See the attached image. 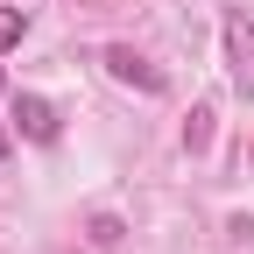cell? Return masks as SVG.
<instances>
[{"label":"cell","instance_id":"6da1fadb","mask_svg":"<svg viewBox=\"0 0 254 254\" xmlns=\"http://www.w3.org/2000/svg\"><path fill=\"white\" fill-rule=\"evenodd\" d=\"M226 78L240 99H254V21L247 14H226Z\"/></svg>","mask_w":254,"mask_h":254},{"label":"cell","instance_id":"7a4b0ae2","mask_svg":"<svg viewBox=\"0 0 254 254\" xmlns=\"http://www.w3.org/2000/svg\"><path fill=\"white\" fill-rule=\"evenodd\" d=\"M106 71H113L120 85H134V92H163V85H170V78L155 71L141 50H127V43H113V50H106Z\"/></svg>","mask_w":254,"mask_h":254},{"label":"cell","instance_id":"3957f363","mask_svg":"<svg viewBox=\"0 0 254 254\" xmlns=\"http://www.w3.org/2000/svg\"><path fill=\"white\" fill-rule=\"evenodd\" d=\"M14 127L28 141H57V106L43 99V92H14Z\"/></svg>","mask_w":254,"mask_h":254},{"label":"cell","instance_id":"277c9868","mask_svg":"<svg viewBox=\"0 0 254 254\" xmlns=\"http://www.w3.org/2000/svg\"><path fill=\"white\" fill-rule=\"evenodd\" d=\"M85 233H92V247H99V254H120V240H127V226H120L113 212H92V219H85Z\"/></svg>","mask_w":254,"mask_h":254},{"label":"cell","instance_id":"5b68a950","mask_svg":"<svg viewBox=\"0 0 254 254\" xmlns=\"http://www.w3.org/2000/svg\"><path fill=\"white\" fill-rule=\"evenodd\" d=\"M184 148H190V155L212 148V106H190V120H184Z\"/></svg>","mask_w":254,"mask_h":254},{"label":"cell","instance_id":"8992f818","mask_svg":"<svg viewBox=\"0 0 254 254\" xmlns=\"http://www.w3.org/2000/svg\"><path fill=\"white\" fill-rule=\"evenodd\" d=\"M21 36H28V14L21 7H0V50H14Z\"/></svg>","mask_w":254,"mask_h":254},{"label":"cell","instance_id":"52a82bcc","mask_svg":"<svg viewBox=\"0 0 254 254\" xmlns=\"http://www.w3.org/2000/svg\"><path fill=\"white\" fill-rule=\"evenodd\" d=\"M7 148H14V141H7V127H0V163H7Z\"/></svg>","mask_w":254,"mask_h":254},{"label":"cell","instance_id":"ba28073f","mask_svg":"<svg viewBox=\"0 0 254 254\" xmlns=\"http://www.w3.org/2000/svg\"><path fill=\"white\" fill-rule=\"evenodd\" d=\"M0 85H7V78H0Z\"/></svg>","mask_w":254,"mask_h":254}]
</instances>
